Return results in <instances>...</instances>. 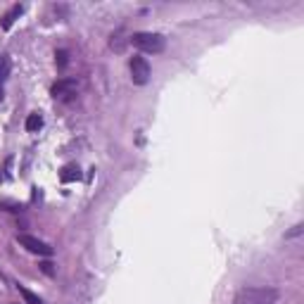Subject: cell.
<instances>
[{
    "label": "cell",
    "instance_id": "1",
    "mask_svg": "<svg viewBox=\"0 0 304 304\" xmlns=\"http://www.w3.org/2000/svg\"><path fill=\"white\" fill-rule=\"evenodd\" d=\"M278 290L276 288H242L233 304H276Z\"/></svg>",
    "mask_w": 304,
    "mask_h": 304
},
{
    "label": "cell",
    "instance_id": "2",
    "mask_svg": "<svg viewBox=\"0 0 304 304\" xmlns=\"http://www.w3.org/2000/svg\"><path fill=\"white\" fill-rule=\"evenodd\" d=\"M128 43H133L141 53H150V55L162 53L164 48H166V38H164L162 33H152V31H136L128 38Z\"/></svg>",
    "mask_w": 304,
    "mask_h": 304
},
{
    "label": "cell",
    "instance_id": "3",
    "mask_svg": "<svg viewBox=\"0 0 304 304\" xmlns=\"http://www.w3.org/2000/svg\"><path fill=\"white\" fill-rule=\"evenodd\" d=\"M150 74H152V69H150L145 57H141V55L131 57V81L136 86H145L150 81Z\"/></svg>",
    "mask_w": 304,
    "mask_h": 304
},
{
    "label": "cell",
    "instance_id": "4",
    "mask_svg": "<svg viewBox=\"0 0 304 304\" xmlns=\"http://www.w3.org/2000/svg\"><path fill=\"white\" fill-rule=\"evenodd\" d=\"M17 240H19V245H22V247H26V250L33 252V254H40V257H50V254H53V247H48L46 242L38 240L36 235L22 233V235H17Z\"/></svg>",
    "mask_w": 304,
    "mask_h": 304
},
{
    "label": "cell",
    "instance_id": "5",
    "mask_svg": "<svg viewBox=\"0 0 304 304\" xmlns=\"http://www.w3.org/2000/svg\"><path fill=\"white\" fill-rule=\"evenodd\" d=\"M76 78H69V76H64V78H60L57 83L53 86V98H60V100H67V98H71V95L76 93Z\"/></svg>",
    "mask_w": 304,
    "mask_h": 304
},
{
    "label": "cell",
    "instance_id": "6",
    "mask_svg": "<svg viewBox=\"0 0 304 304\" xmlns=\"http://www.w3.org/2000/svg\"><path fill=\"white\" fill-rule=\"evenodd\" d=\"M22 12H24V5H12V8L5 12V17H3V22H0V26L8 31V29H12V24L22 17Z\"/></svg>",
    "mask_w": 304,
    "mask_h": 304
},
{
    "label": "cell",
    "instance_id": "7",
    "mask_svg": "<svg viewBox=\"0 0 304 304\" xmlns=\"http://www.w3.org/2000/svg\"><path fill=\"white\" fill-rule=\"evenodd\" d=\"M60 179L64 181V183H71V181H78L81 179V171H78L76 164H67L62 169V173H60Z\"/></svg>",
    "mask_w": 304,
    "mask_h": 304
},
{
    "label": "cell",
    "instance_id": "8",
    "mask_svg": "<svg viewBox=\"0 0 304 304\" xmlns=\"http://www.w3.org/2000/svg\"><path fill=\"white\" fill-rule=\"evenodd\" d=\"M40 126H43V117H40L38 112H33V114H29V119H26V131H38Z\"/></svg>",
    "mask_w": 304,
    "mask_h": 304
},
{
    "label": "cell",
    "instance_id": "9",
    "mask_svg": "<svg viewBox=\"0 0 304 304\" xmlns=\"http://www.w3.org/2000/svg\"><path fill=\"white\" fill-rule=\"evenodd\" d=\"M55 64H57L60 71H64L67 64H69V53H67V50H55Z\"/></svg>",
    "mask_w": 304,
    "mask_h": 304
},
{
    "label": "cell",
    "instance_id": "10",
    "mask_svg": "<svg viewBox=\"0 0 304 304\" xmlns=\"http://www.w3.org/2000/svg\"><path fill=\"white\" fill-rule=\"evenodd\" d=\"M8 74H10V60L3 55V57H0V98H3V83H5Z\"/></svg>",
    "mask_w": 304,
    "mask_h": 304
},
{
    "label": "cell",
    "instance_id": "11",
    "mask_svg": "<svg viewBox=\"0 0 304 304\" xmlns=\"http://www.w3.org/2000/svg\"><path fill=\"white\" fill-rule=\"evenodd\" d=\"M19 292H22V297L26 299V304H43V299H40L36 292H31V290H26L24 285H19Z\"/></svg>",
    "mask_w": 304,
    "mask_h": 304
},
{
    "label": "cell",
    "instance_id": "12",
    "mask_svg": "<svg viewBox=\"0 0 304 304\" xmlns=\"http://www.w3.org/2000/svg\"><path fill=\"white\" fill-rule=\"evenodd\" d=\"M40 269H43V273L53 276V264H50V262H43V264H40Z\"/></svg>",
    "mask_w": 304,
    "mask_h": 304
},
{
    "label": "cell",
    "instance_id": "13",
    "mask_svg": "<svg viewBox=\"0 0 304 304\" xmlns=\"http://www.w3.org/2000/svg\"><path fill=\"white\" fill-rule=\"evenodd\" d=\"M0 181H3V176H0Z\"/></svg>",
    "mask_w": 304,
    "mask_h": 304
}]
</instances>
